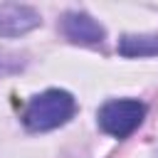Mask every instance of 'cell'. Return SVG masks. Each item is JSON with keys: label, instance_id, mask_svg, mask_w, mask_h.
I'll list each match as a JSON object with an SVG mask.
<instances>
[{"label": "cell", "instance_id": "obj_4", "mask_svg": "<svg viewBox=\"0 0 158 158\" xmlns=\"http://www.w3.org/2000/svg\"><path fill=\"white\" fill-rule=\"evenodd\" d=\"M62 32L77 44H99L104 40V27L86 12H67L62 17Z\"/></svg>", "mask_w": 158, "mask_h": 158}, {"label": "cell", "instance_id": "obj_3", "mask_svg": "<svg viewBox=\"0 0 158 158\" xmlns=\"http://www.w3.org/2000/svg\"><path fill=\"white\" fill-rule=\"evenodd\" d=\"M40 25V12L30 5H0V37H20Z\"/></svg>", "mask_w": 158, "mask_h": 158}, {"label": "cell", "instance_id": "obj_1", "mask_svg": "<svg viewBox=\"0 0 158 158\" xmlns=\"http://www.w3.org/2000/svg\"><path fill=\"white\" fill-rule=\"evenodd\" d=\"M77 111V101L69 91L62 89H47L37 96H32L22 111V123L30 131H52L57 126H64Z\"/></svg>", "mask_w": 158, "mask_h": 158}, {"label": "cell", "instance_id": "obj_5", "mask_svg": "<svg viewBox=\"0 0 158 158\" xmlns=\"http://www.w3.org/2000/svg\"><path fill=\"white\" fill-rule=\"evenodd\" d=\"M121 57H156L158 54V35H123L118 40Z\"/></svg>", "mask_w": 158, "mask_h": 158}, {"label": "cell", "instance_id": "obj_2", "mask_svg": "<svg viewBox=\"0 0 158 158\" xmlns=\"http://www.w3.org/2000/svg\"><path fill=\"white\" fill-rule=\"evenodd\" d=\"M99 126L114 138H128L146 116V106L138 99H114L99 109Z\"/></svg>", "mask_w": 158, "mask_h": 158}, {"label": "cell", "instance_id": "obj_6", "mask_svg": "<svg viewBox=\"0 0 158 158\" xmlns=\"http://www.w3.org/2000/svg\"><path fill=\"white\" fill-rule=\"evenodd\" d=\"M0 72H2V67H0Z\"/></svg>", "mask_w": 158, "mask_h": 158}]
</instances>
